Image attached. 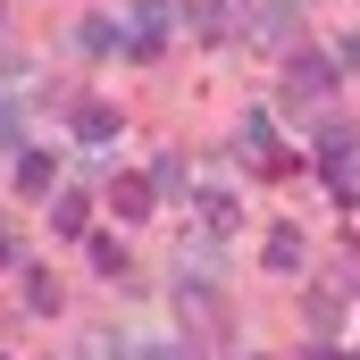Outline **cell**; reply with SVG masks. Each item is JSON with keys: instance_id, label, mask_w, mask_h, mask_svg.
I'll return each instance as SVG.
<instances>
[{"instance_id": "obj_7", "label": "cell", "mask_w": 360, "mask_h": 360, "mask_svg": "<svg viewBox=\"0 0 360 360\" xmlns=\"http://www.w3.org/2000/svg\"><path fill=\"white\" fill-rule=\"evenodd\" d=\"M235 226H243V210H235V193H201V235H210V243H226Z\"/></svg>"}, {"instance_id": "obj_4", "label": "cell", "mask_w": 360, "mask_h": 360, "mask_svg": "<svg viewBox=\"0 0 360 360\" xmlns=\"http://www.w3.org/2000/svg\"><path fill=\"white\" fill-rule=\"evenodd\" d=\"M184 25H193L201 42H226V34H243V8H235V0H184Z\"/></svg>"}, {"instance_id": "obj_23", "label": "cell", "mask_w": 360, "mask_h": 360, "mask_svg": "<svg viewBox=\"0 0 360 360\" xmlns=\"http://www.w3.org/2000/svg\"><path fill=\"white\" fill-rule=\"evenodd\" d=\"M310 360H344V352H335V344H310Z\"/></svg>"}, {"instance_id": "obj_8", "label": "cell", "mask_w": 360, "mask_h": 360, "mask_svg": "<svg viewBox=\"0 0 360 360\" xmlns=\"http://www.w3.org/2000/svg\"><path fill=\"white\" fill-rule=\"evenodd\" d=\"M352 126H344V117H327V126H319V134H310V151H319V168H344V160H352Z\"/></svg>"}, {"instance_id": "obj_2", "label": "cell", "mask_w": 360, "mask_h": 360, "mask_svg": "<svg viewBox=\"0 0 360 360\" xmlns=\"http://www.w3.org/2000/svg\"><path fill=\"white\" fill-rule=\"evenodd\" d=\"M243 25H252V42H269V51H293L302 0H260V8H243Z\"/></svg>"}, {"instance_id": "obj_17", "label": "cell", "mask_w": 360, "mask_h": 360, "mask_svg": "<svg viewBox=\"0 0 360 360\" xmlns=\"http://www.w3.org/2000/svg\"><path fill=\"white\" fill-rule=\"evenodd\" d=\"M76 360H126V344H117V335H84V344H76Z\"/></svg>"}, {"instance_id": "obj_10", "label": "cell", "mask_w": 360, "mask_h": 360, "mask_svg": "<svg viewBox=\"0 0 360 360\" xmlns=\"http://www.w3.org/2000/svg\"><path fill=\"white\" fill-rule=\"evenodd\" d=\"M109 201H117V218H151L160 184H151V176H117V193H109Z\"/></svg>"}, {"instance_id": "obj_19", "label": "cell", "mask_w": 360, "mask_h": 360, "mask_svg": "<svg viewBox=\"0 0 360 360\" xmlns=\"http://www.w3.org/2000/svg\"><path fill=\"white\" fill-rule=\"evenodd\" d=\"M25 302H34V310H59V285H51V276L34 269V276H25Z\"/></svg>"}, {"instance_id": "obj_9", "label": "cell", "mask_w": 360, "mask_h": 360, "mask_svg": "<svg viewBox=\"0 0 360 360\" xmlns=\"http://www.w3.org/2000/svg\"><path fill=\"white\" fill-rule=\"evenodd\" d=\"M84 218H92V201H84V193H51V235H92Z\"/></svg>"}, {"instance_id": "obj_20", "label": "cell", "mask_w": 360, "mask_h": 360, "mask_svg": "<svg viewBox=\"0 0 360 360\" xmlns=\"http://www.w3.org/2000/svg\"><path fill=\"white\" fill-rule=\"evenodd\" d=\"M134 360H193V344H143Z\"/></svg>"}, {"instance_id": "obj_22", "label": "cell", "mask_w": 360, "mask_h": 360, "mask_svg": "<svg viewBox=\"0 0 360 360\" xmlns=\"http://www.w3.org/2000/svg\"><path fill=\"white\" fill-rule=\"evenodd\" d=\"M0 269H17V235L8 226H0Z\"/></svg>"}, {"instance_id": "obj_24", "label": "cell", "mask_w": 360, "mask_h": 360, "mask_svg": "<svg viewBox=\"0 0 360 360\" xmlns=\"http://www.w3.org/2000/svg\"><path fill=\"white\" fill-rule=\"evenodd\" d=\"M0 360H8V352H0Z\"/></svg>"}, {"instance_id": "obj_18", "label": "cell", "mask_w": 360, "mask_h": 360, "mask_svg": "<svg viewBox=\"0 0 360 360\" xmlns=\"http://www.w3.org/2000/svg\"><path fill=\"white\" fill-rule=\"evenodd\" d=\"M302 319H310V335H327V327H335V302H327V293H310V302H302Z\"/></svg>"}, {"instance_id": "obj_15", "label": "cell", "mask_w": 360, "mask_h": 360, "mask_svg": "<svg viewBox=\"0 0 360 360\" xmlns=\"http://www.w3.org/2000/svg\"><path fill=\"white\" fill-rule=\"evenodd\" d=\"M243 151H252V160L276 151V126H269V117H243ZM269 168H276V160H269Z\"/></svg>"}, {"instance_id": "obj_3", "label": "cell", "mask_w": 360, "mask_h": 360, "mask_svg": "<svg viewBox=\"0 0 360 360\" xmlns=\"http://www.w3.org/2000/svg\"><path fill=\"white\" fill-rule=\"evenodd\" d=\"M335 76H344V68H335V59H319V51H293V59H285V84L302 92V101H327Z\"/></svg>"}, {"instance_id": "obj_16", "label": "cell", "mask_w": 360, "mask_h": 360, "mask_svg": "<svg viewBox=\"0 0 360 360\" xmlns=\"http://www.w3.org/2000/svg\"><path fill=\"white\" fill-rule=\"evenodd\" d=\"M92 269H101V276H126V243H117V235H101V243H92Z\"/></svg>"}, {"instance_id": "obj_6", "label": "cell", "mask_w": 360, "mask_h": 360, "mask_svg": "<svg viewBox=\"0 0 360 360\" xmlns=\"http://www.w3.org/2000/svg\"><path fill=\"white\" fill-rule=\"evenodd\" d=\"M76 143H84V151H109V143H117V109H109V101H84V109H76Z\"/></svg>"}, {"instance_id": "obj_5", "label": "cell", "mask_w": 360, "mask_h": 360, "mask_svg": "<svg viewBox=\"0 0 360 360\" xmlns=\"http://www.w3.org/2000/svg\"><path fill=\"white\" fill-rule=\"evenodd\" d=\"M17 193H25V201H51V193H59V160H51V151H17Z\"/></svg>"}, {"instance_id": "obj_13", "label": "cell", "mask_w": 360, "mask_h": 360, "mask_svg": "<svg viewBox=\"0 0 360 360\" xmlns=\"http://www.w3.org/2000/svg\"><path fill=\"white\" fill-rule=\"evenodd\" d=\"M260 260H269V269H302V235H293V226H276V235H269V252H260Z\"/></svg>"}, {"instance_id": "obj_12", "label": "cell", "mask_w": 360, "mask_h": 360, "mask_svg": "<svg viewBox=\"0 0 360 360\" xmlns=\"http://www.w3.org/2000/svg\"><path fill=\"white\" fill-rule=\"evenodd\" d=\"M117 42H126L117 17H84V25H76V51H117Z\"/></svg>"}, {"instance_id": "obj_1", "label": "cell", "mask_w": 360, "mask_h": 360, "mask_svg": "<svg viewBox=\"0 0 360 360\" xmlns=\"http://www.w3.org/2000/svg\"><path fill=\"white\" fill-rule=\"evenodd\" d=\"M168 25H176V0H134V25H126V51H134V59H160Z\"/></svg>"}, {"instance_id": "obj_14", "label": "cell", "mask_w": 360, "mask_h": 360, "mask_svg": "<svg viewBox=\"0 0 360 360\" xmlns=\"http://www.w3.org/2000/svg\"><path fill=\"white\" fill-rule=\"evenodd\" d=\"M17 126H25V92H0V151H17Z\"/></svg>"}, {"instance_id": "obj_21", "label": "cell", "mask_w": 360, "mask_h": 360, "mask_svg": "<svg viewBox=\"0 0 360 360\" xmlns=\"http://www.w3.org/2000/svg\"><path fill=\"white\" fill-rule=\"evenodd\" d=\"M17 76H25V59H17V51H0V92L17 84Z\"/></svg>"}, {"instance_id": "obj_11", "label": "cell", "mask_w": 360, "mask_h": 360, "mask_svg": "<svg viewBox=\"0 0 360 360\" xmlns=\"http://www.w3.org/2000/svg\"><path fill=\"white\" fill-rule=\"evenodd\" d=\"M151 184H160V201H176V193H193V168H184L176 151H160L151 160Z\"/></svg>"}]
</instances>
